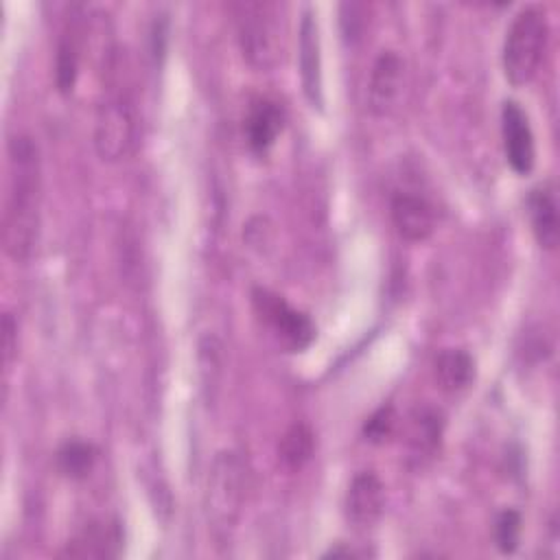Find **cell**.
<instances>
[{"instance_id":"7402d4cb","label":"cell","mask_w":560,"mask_h":560,"mask_svg":"<svg viewBox=\"0 0 560 560\" xmlns=\"http://www.w3.org/2000/svg\"><path fill=\"white\" fill-rule=\"evenodd\" d=\"M15 354H18V322H15L13 313H4L2 315V361H4V370L11 368Z\"/></svg>"},{"instance_id":"6da1fadb","label":"cell","mask_w":560,"mask_h":560,"mask_svg":"<svg viewBox=\"0 0 560 560\" xmlns=\"http://www.w3.org/2000/svg\"><path fill=\"white\" fill-rule=\"evenodd\" d=\"M39 192V147L33 136L15 133L9 140V190L2 214V245L15 262H26L37 247Z\"/></svg>"},{"instance_id":"ac0fdd59","label":"cell","mask_w":560,"mask_h":560,"mask_svg":"<svg viewBox=\"0 0 560 560\" xmlns=\"http://www.w3.org/2000/svg\"><path fill=\"white\" fill-rule=\"evenodd\" d=\"M96 462V448L90 442L70 440L57 451V468L68 479H85Z\"/></svg>"},{"instance_id":"7a4b0ae2","label":"cell","mask_w":560,"mask_h":560,"mask_svg":"<svg viewBox=\"0 0 560 560\" xmlns=\"http://www.w3.org/2000/svg\"><path fill=\"white\" fill-rule=\"evenodd\" d=\"M245 459L232 448L219 451L210 464L203 494L206 518L217 538H225L234 529L245 503Z\"/></svg>"},{"instance_id":"4fadbf2b","label":"cell","mask_w":560,"mask_h":560,"mask_svg":"<svg viewBox=\"0 0 560 560\" xmlns=\"http://www.w3.org/2000/svg\"><path fill=\"white\" fill-rule=\"evenodd\" d=\"M527 212L532 221V232L542 249H556L560 238V223H558V199L556 188L551 182H545L529 190L527 197Z\"/></svg>"},{"instance_id":"277c9868","label":"cell","mask_w":560,"mask_h":560,"mask_svg":"<svg viewBox=\"0 0 560 560\" xmlns=\"http://www.w3.org/2000/svg\"><path fill=\"white\" fill-rule=\"evenodd\" d=\"M549 42V20L542 9L525 7L518 11L505 31L503 39V74L510 85L521 88L527 85L545 57Z\"/></svg>"},{"instance_id":"30bf717a","label":"cell","mask_w":560,"mask_h":560,"mask_svg":"<svg viewBox=\"0 0 560 560\" xmlns=\"http://www.w3.org/2000/svg\"><path fill=\"white\" fill-rule=\"evenodd\" d=\"M389 214L396 232L409 243L427 241L435 230V208L422 195L398 190L392 197Z\"/></svg>"},{"instance_id":"9a60e30c","label":"cell","mask_w":560,"mask_h":560,"mask_svg":"<svg viewBox=\"0 0 560 560\" xmlns=\"http://www.w3.org/2000/svg\"><path fill=\"white\" fill-rule=\"evenodd\" d=\"M435 378L444 392L466 389L475 378V359L462 348H446L435 357Z\"/></svg>"},{"instance_id":"7c38bea8","label":"cell","mask_w":560,"mask_h":560,"mask_svg":"<svg viewBox=\"0 0 560 560\" xmlns=\"http://www.w3.org/2000/svg\"><path fill=\"white\" fill-rule=\"evenodd\" d=\"M284 127V107L269 98L260 96L249 105L245 116V140L254 153H267L278 140Z\"/></svg>"},{"instance_id":"3957f363","label":"cell","mask_w":560,"mask_h":560,"mask_svg":"<svg viewBox=\"0 0 560 560\" xmlns=\"http://www.w3.org/2000/svg\"><path fill=\"white\" fill-rule=\"evenodd\" d=\"M236 39L243 57L256 70H271L284 55V24L280 4L245 0L234 4Z\"/></svg>"},{"instance_id":"ba28073f","label":"cell","mask_w":560,"mask_h":560,"mask_svg":"<svg viewBox=\"0 0 560 560\" xmlns=\"http://www.w3.org/2000/svg\"><path fill=\"white\" fill-rule=\"evenodd\" d=\"M298 72L306 101L322 109L324 107V81H322V42L319 26L313 7H304L298 28Z\"/></svg>"},{"instance_id":"2e32d148","label":"cell","mask_w":560,"mask_h":560,"mask_svg":"<svg viewBox=\"0 0 560 560\" xmlns=\"http://www.w3.org/2000/svg\"><path fill=\"white\" fill-rule=\"evenodd\" d=\"M79 57H81L79 28L72 22H68L59 37L57 55H55V85L61 94H70L77 85Z\"/></svg>"},{"instance_id":"5bb4252c","label":"cell","mask_w":560,"mask_h":560,"mask_svg":"<svg viewBox=\"0 0 560 560\" xmlns=\"http://www.w3.org/2000/svg\"><path fill=\"white\" fill-rule=\"evenodd\" d=\"M442 429H444V420L438 409H431V407L418 409L409 427V440H407L409 455L420 464L433 457L435 451L440 448Z\"/></svg>"},{"instance_id":"5b68a950","label":"cell","mask_w":560,"mask_h":560,"mask_svg":"<svg viewBox=\"0 0 560 560\" xmlns=\"http://www.w3.org/2000/svg\"><path fill=\"white\" fill-rule=\"evenodd\" d=\"M252 304L256 315L271 328L278 341L291 352H302L315 339V326L311 317L298 308H293L282 295L256 287L252 291Z\"/></svg>"},{"instance_id":"ffe728a7","label":"cell","mask_w":560,"mask_h":560,"mask_svg":"<svg viewBox=\"0 0 560 560\" xmlns=\"http://www.w3.org/2000/svg\"><path fill=\"white\" fill-rule=\"evenodd\" d=\"M521 538V514L518 510L505 508L494 521V540L501 553H514Z\"/></svg>"},{"instance_id":"603a6c76","label":"cell","mask_w":560,"mask_h":560,"mask_svg":"<svg viewBox=\"0 0 560 560\" xmlns=\"http://www.w3.org/2000/svg\"><path fill=\"white\" fill-rule=\"evenodd\" d=\"M341 9L348 11V15H341L343 35L350 37V39L359 37V33H361V28H363V18H357V15H354L357 9H359V4H341Z\"/></svg>"},{"instance_id":"8fae6325","label":"cell","mask_w":560,"mask_h":560,"mask_svg":"<svg viewBox=\"0 0 560 560\" xmlns=\"http://www.w3.org/2000/svg\"><path fill=\"white\" fill-rule=\"evenodd\" d=\"M346 518L354 527H372L385 510V486L376 472L363 470L354 475L346 492Z\"/></svg>"},{"instance_id":"8992f818","label":"cell","mask_w":560,"mask_h":560,"mask_svg":"<svg viewBox=\"0 0 560 560\" xmlns=\"http://www.w3.org/2000/svg\"><path fill=\"white\" fill-rule=\"evenodd\" d=\"M136 144V116L131 105L120 98H107L98 105L94 118V149L103 162L125 160Z\"/></svg>"},{"instance_id":"44dd1931","label":"cell","mask_w":560,"mask_h":560,"mask_svg":"<svg viewBox=\"0 0 560 560\" xmlns=\"http://www.w3.org/2000/svg\"><path fill=\"white\" fill-rule=\"evenodd\" d=\"M396 429V413L392 405L378 407L363 424V435L372 444H383Z\"/></svg>"},{"instance_id":"52a82bcc","label":"cell","mask_w":560,"mask_h":560,"mask_svg":"<svg viewBox=\"0 0 560 560\" xmlns=\"http://www.w3.org/2000/svg\"><path fill=\"white\" fill-rule=\"evenodd\" d=\"M503 153L516 175H529L536 164V142L527 112L521 103L508 98L501 105Z\"/></svg>"},{"instance_id":"d6986e66","label":"cell","mask_w":560,"mask_h":560,"mask_svg":"<svg viewBox=\"0 0 560 560\" xmlns=\"http://www.w3.org/2000/svg\"><path fill=\"white\" fill-rule=\"evenodd\" d=\"M118 540L114 534H109L107 527H90L79 538L68 542V556H107L109 545H116Z\"/></svg>"},{"instance_id":"e0dca14e","label":"cell","mask_w":560,"mask_h":560,"mask_svg":"<svg viewBox=\"0 0 560 560\" xmlns=\"http://www.w3.org/2000/svg\"><path fill=\"white\" fill-rule=\"evenodd\" d=\"M315 451V433L304 422H293L280 438L278 459L287 470H300Z\"/></svg>"},{"instance_id":"9c48e42d","label":"cell","mask_w":560,"mask_h":560,"mask_svg":"<svg viewBox=\"0 0 560 560\" xmlns=\"http://www.w3.org/2000/svg\"><path fill=\"white\" fill-rule=\"evenodd\" d=\"M405 61L396 50H381L368 83V107L374 116L392 114L402 96Z\"/></svg>"}]
</instances>
